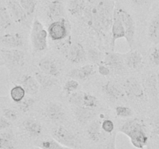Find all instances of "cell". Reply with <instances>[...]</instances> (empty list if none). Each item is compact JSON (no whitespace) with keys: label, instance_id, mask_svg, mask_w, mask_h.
Instances as JSON below:
<instances>
[{"label":"cell","instance_id":"1","mask_svg":"<svg viewBox=\"0 0 159 149\" xmlns=\"http://www.w3.org/2000/svg\"><path fill=\"white\" fill-rule=\"evenodd\" d=\"M119 131L125 134L136 148L143 149L148 146L149 137L146 131L145 125L141 120L138 118L127 120L120 126Z\"/></svg>","mask_w":159,"mask_h":149},{"label":"cell","instance_id":"2","mask_svg":"<svg viewBox=\"0 0 159 149\" xmlns=\"http://www.w3.org/2000/svg\"><path fill=\"white\" fill-rule=\"evenodd\" d=\"M48 30L44 29L41 22L37 18L34 20L31 30L30 39L33 47L35 51L41 52L48 47Z\"/></svg>","mask_w":159,"mask_h":149},{"label":"cell","instance_id":"3","mask_svg":"<svg viewBox=\"0 0 159 149\" xmlns=\"http://www.w3.org/2000/svg\"><path fill=\"white\" fill-rule=\"evenodd\" d=\"M115 4L112 0H101L96 4L98 14L104 34L111 29L115 10Z\"/></svg>","mask_w":159,"mask_h":149},{"label":"cell","instance_id":"4","mask_svg":"<svg viewBox=\"0 0 159 149\" xmlns=\"http://www.w3.org/2000/svg\"><path fill=\"white\" fill-rule=\"evenodd\" d=\"M52 137L64 147L74 149L82 148V144L79 138L64 126L54 127L52 130Z\"/></svg>","mask_w":159,"mask_h":149},{"label":"cell","instance_id":"5","mask_svg":"<svg viewBox=\"0 0 159 149\" xmlns=\"http://www.w3.org/2000/svg\"><path fill=\"white\" fill-rule=\"evenodd\" d=\"M71 26L66 19H60L53 21L48 27L49 37L54 42H60L65 40L69 36Z\"/></svg>","mask_w":159,"mask_h":149},{"label":"cell","instance_id":"6","mask_svg":"<svg viewBox=\"0 0 159 149\" xmlns=\"http://www.w3.org/2000/svg\"><path fill=\"white\" fill-rule=\"evenodd\" d=\"M119 14L122 20L125 29V39L130 50L135 47V34H136V25L134 20L128 11L122 7H117Z\"/></svg>","mask_w":159,"mask_h":149},{"label":"cell","instance_id":"7","mask_svg":"<svg viewBox=\"0 0 159 149\" xmlns=\"http://www.w3.org/2000/svg\"><path fill=\"white\" fill-rule=\"evenodd\" d=\"M65 57L73 64H81L87 60V52L79 43H70L63 49Z\"/></svg>","mask_w":159,"mask_h":149},{"label":"cell","instance_id":"8","mask_svg":"<svg viewBox=\"0 0 159 149\" xmlns=\"http://www.w3.org/2000/svg\"><path fill=\"white\" fill-rule=\"evenodd\" d=\"M124 88L127 97L134 100H141L144 99L145 91L143 84L136 78L130 77L125 80Z\"/></svg>","mask_w":159,"mask_h":149},{"label":"cell","instance_id":"9","mask_svg":"<svg viewBox=\"0 0 159 149\" xmlns=\"http://www.w3.org/2000/svg\"><path fill=\"white\" fill-rule=\"evenodd\" d=\"M83 15L85 23L92 29H93L95 32H96L99 35L105 34L103 32V29H102V25H101L96 5L86 6L83 12Z\"/></svg>","mask_w":159,"mask_h":149},{"label":"cell","instance_id":"10","mask_svg":"<svg viewBox=\"0 0 159 149\" xmlns=\"http://www.w3.org/2000/svg\"><path fill=\"white\" fill-rule=\"evenodd\" d=\"M102 91L103 94L108 99L112 101H119L126 99L127 95L124 91V86L120 85L117 82L113 81H108L102 87Z\"/></svg>","mask_w":159,"mask_h":149},{"label":"cell","instance_id":"11","mask_svg":"<svg viewBox=\"0 0 159 149\" xmlns=\"http://www.w3.org/2000/svg\"><path fill=\"white\" fill-rule=\"evenodd\" d=\"M125 29H124V24H123L122 20L119 14L117 6L115 7L114 14H113V23L111 27V47L112 50L114 49L116 42L119 39L125 38Z\"/></svg>","mask_w":159,"mask_h":149},{"label":"cell","instance_id":"12","mask_svg":"<svg viewBox=\"0 0 159 149\" xmlns=\"http://www.w3.org/2000/svg\"><path fill=\"white\" fill-rule=\"evenodd\" d=\"M44 116L52 122H61L65 118V110L61 104L50 102L45 106Z\"/></svg>","mask_w":159,"mask_h":149},{"label":"cell","instance_id":"13","mask_svg":"<svg viewBox=\"0 0 159 149\" xmlns=\"http://www.w3.org/2000/svg\"><path fill=\"white\" fill-rule=\"evenodd\" d=\"M1 54L4 60L15 66H23L25 63V53L18 48L2 49Z\"/></svg>","mask_w":159,"mask_h":149},{"label":"cell","instance_id":"14","mask_svg":"<svg viewBox=\"0 0 159 149\" xmlns=\"http://www.w3.org/2000/svg\"><path fill=\"white\" fill-rule=\"evenodd\" d=\"M102 63L110 67L112 71L115 72L123 71L126 67L123 54H120V53H106Z\"/></svg>","mask_w":159,"mask_h":149},{"label":"cell","instance_id":"15","mask_svg":"<svg viewBox=\"0 0 159 149\" xmlns=\"http://www.w3.org/2000/svg\"><path fill=\"white\" fill-rule=\"evenodd\" d=\"M142 84L145 93H147L149 97H151L153 99H158V79H157L156 73H148L144 76Z\"/></svg>","mask_w":159,"mask_h":149},{"label":"cell","instance_id":"16","mask_svg":"<svg viewBox=\"0 0 159 149\" xmlns=\"http://www.w3.org/2000/svg\"><path fill=\"white\" fill-rule=\"evenodd\" d=\"M73 113L78 123L81 125H85L94 120L96 115V109L84 106H74Z\"/></svg>","mask_w":159,"mask_h":149},{"label":"cell","instance_id":"17","mask_svg":"<svg viewBox=\"0 0 159 149\" xmlns=\"http://www.w3.org/2000/svg\"><path fill=\"white\" fill-rule=\"evenodd\" d=\"M7 6L12 20H14L16 23L23 24L26 21L28 16L27 14L17 0H9L8 2Z\"/></svg>","mask_w":159,"mask_h":149},{"label":"cell","instance_id":"18","mask_svg":"<svg viewBox=\"0 0 159 149\" xmlns=\"http://www.w3.org/2000/svg\"><path fill=\"white\" fill-rule=\"evenodd\" d=\"M23 130L30 138H37L43 133V127L41 124L32 117L26 118L22 124Z\"/></svg>","mask_w":159,"mask_h":149},{"label":"cell","instance_id":"19","mask_svg":"<svg viewBox=\"0 0 159 149\" xmlns=\"http://www.w3.org/2000/svg\"><path fill=\"white\" fill-rule=\"evenodd\" d=\"M94 73V66L93 65H85L79 68H75L67 73V76L71 79L83 81L88 79Z\"/></svg>","mask_w":159,"mask_h":149},{"label":"cell","instance_id":"20","mask_svg":"<svg viewBox=\"0 0 159 149\" xmlns=\"http://www.w3.org/2000/svg\"><path fill=\"white\" fill-rule=\"evenodd\" d=\"M126 67L131 70H137L141 67L143 64V56L138 51L130 50L126 54H123Z\"/></svg>","mask_w":159,"mask_h":149},{"label":"cell","instance_id":"21","mask_svg":"<svg viewBox=\"0 0 159 149\" xmlns=\"http://www.w3.org/2000/svg\"><path fill=\"white\" fill-rule=\"evenodd\" d=\"M103 133L105 132L102 129V121L100 119L93 120L87 127L86 133L88 138L93 142H99L102 141L103 139Z\"/></svg>","mask_w":159,"mask_h":149},{"label":"cell","instance_id":"22","mask_svg":"<svg viewBox=\"0 0 159 149\" xmlns=\"http://www.w3.org/2000/svg\"><path fill=\"white\" fill-rule=\"evenodd\" d=\"M0 43L7 48H20L24 44V40L22 34L19 33H12L1 36Z\"/></svg>","mask_w":159,"mask_h":149},{"label":"cell","instance_id":"23","mask_svg":"<svg viewBox=\"0 0 159 149\" xmlns=\"http://www.w3.org/2000/svg\"><path fill=\"white\" fill-rule=\"evenodd\" d=\"M38 67L40 68V71L45 73V74L56 78L60 75L61 71L58 65L56 63L55 61L50 58V57L42 58L39 61Z\"/></svg>","mask_w":159,"mask_h":149},{"label":"cell","instance_id":"24","mask_svg":"<svg viewBox=\"0 0 159 149\" xmlns=\"http://www.w3.org/2000/svg\"><path fill=\"white\" fill-rule=\"evenodd\" d=\"M65 10L63 3L59 0H53L48 5L47 16L51 21H56L63 18Z\"/></svg>","mask_w":159,"mask_h":149},{"label":"cell","instance_id":"25","mask_svg":"<svg viewBox=\"0 0 159 149\" xmlns=\"http://www.w3.org/2000/svg\"><path fill=\"white\" fill-rule=\"evenodd\" d=\"M20 85L23 87L26 94L29 96L36 95L39 92L40 85L35 77L31 74H25L20 81Z\"/></svg>","mask_w":159,"mask_h":149},{"label":"cell","instance_id":"26","mask_svg":"<svg viewBox=\"0 0 159 149\" xmlns=\"http://www.w3.org/2000/svg\"><path fill=\"white\" fill-rule=\"evenodd\" d=\"M16 141L10 130L0 132V149H15Z\"/></svg>","mask_w":159,"mask_h":149},{"label":"cell","instance_id":"27","mask_svg":"<svg viewBox=\"0 0 159 149\" xmlns=\"http://www.w3.org/2000/svg\"><path fill=\"white\" fill-rule=\"evenodd\" d=\"M35 78L38 82L40 86L45 89L52 88L53 86L57 84V79H56V77L47 74L40 71H37L35 73Z\"/></svg>","mask_w":159,"mask_h":149},{"label":"cell","instance_id":"28","mask_svg":"<svg viewBox=\"0 0 159 149\" xmlns=\"http://www.w3.org/2000/svg\"><path fill=\"white\" fill-rule=\"evenodd\" d=\"M148 35L153 43H159V14L155 16L151 21Z\"/></svg>","mask_w":159,"mask_h":149},{"label":"cell","instance_id":"29","mask_svg":"<svg viewBox=\"0 0 159 149\" xmlns=\"http://www.w3.org/2000/svg\"><path fill=\"white\" fill-rule=\"evenodd\" d=\"M86 7L85 0H68V9L73 16H79L83 13Z\"/></svg>","mask_w":159,"mask_h":149},{"label":"cell","instance_id":"30","mask_svg":"<svg viewBox=\"0 0 159 149\" xmlns=\"http://www.w3.org/2000/svg\"><path fill=\"white\" fill-rule=\"evenodd\" d=\"M12 19L8 8L0 6V29H6L12 26Z\"/></svg>","mask_w":159,"mask_h":149},{"label":"cell","instance_id":"31","mask_svg":"<svg viewBox=\"0 0 159 149\" xmlns=\"http://www.w3.org/2000/svg\"><path fill=\"white\" fill-rule=\"evenodd\" d=\"M26 91L21 85H16L12 87L10 90V96L15 103L20 102L26 96Z\"/></svg>","mask_w":159,"mask_h":149},{"label":"cell","instance_id":"32","mask_svg":"<svg viewBox=\"0 0 159 149\" xmlns=\"http://www.w3.org/2000/svg\"><path fill=\"white\" fill-rule=\"evenodd\" d=\"M35 102L36 101L34 98L26 96L23 100H21L20 102H17L16 104L17 109L20 111L23 112V113H26V112L30 111L32 109Z\"/></svg>","mask_w":159,"mask_h":149},{"label":"cell","instance_id":"33","mask_svg":"<svg viewBox=\"0 0 159 149\" xmlns=\"http://www.w3.org/2000/svg\"><path fill=\"white\" fill-rule=\"evenodd\" d=\"M85 92H74L70 94L68 97V102L74 106H83V100Z\"/></svg>","mask_w":159,"mask_h":149},{"label":"cell","instance_id":"34","mask_svg":"<svg viewBox=\"0 0 159 149\" xmlns=\"http://www.w3.org/2000/svg\"><path fill=\"white\" fill-rule=\"evenodd\" d=\"M20 6L23 8L28 16L34 13L37 6V0H17Z\"/></svg>","mask_w":159,"mask_h":149},{"label":"cell","instance_id":"35","mask_svg":"<svg viewBox=\"0 0 159 149\" xmlns=\"http://www.w3.org/2000/svg\"><path fill=\"white\" fill-rule=\"evenodd\" d=\"M87 57L93 63H102L104 56L99 50L96 48H91L87 51Z\"/></svg>","mask_w":159,"mask_h":149},{"label":"cell","instance_id":"36","mask_svg":"<svg viewBox=\"0 0 159 149\" xmlns=\"http://www.w3.org/2000/svg\"><path fill=\"white\" fill-rule=\"evenodd\" d=\"M99 106V100L93 94L89 93H85L83 100V106L88 107V108L96 109Z\"/></svg>","mask_w":159,"mask_h":149},{"label":"cell","instance_id":"37","mask_svg":"<svg viewBox=\"0 0 159 149\" xmlns=\"http://www.w3.org/2000/svg\"><path fill=\"white\" fill-rule=\"evenodd\" d=\"M38 147L40 149H63L64 146L53 138L52 140H46L40 143Z\"/></svg>","mask_w":159,"mask_h":149},{"label":"cell","instance_id":"38","mask_svg":"<svg viewBox=\"0 0 159 149\" xmlns=\"http://www.w3.org/2000/svg\"><path fill=\"white\" fill-rule=\"evenodd\" d=\"M116 116L122 118L130 117L133 115V110L128 106H117L115 109Z\"/></svg>","mask_w":159,"mask_h":149},{"label":"cell","instance_id":"39","mask_svg":"<svg viewBox=\"0 0 159 149\" xmlns=\"http://www.w3.org/2000/svg\"><path fill=\"white\" fill-rule=\"evenodd\" d=\"M79 83L77 80L70 79L64 84L63 89L68 94H71L72 93L75 92L79 88Z\"/></svg>","mask_w":159,"mask_h":149},{"label":"cell","instance_id":"40","mask_svg":"<svg viewBox=\"0 0 159 149\" xmlns=\"http://www.w3.org/2000/svg\"><path fill=\"white\" fill-rule=\"evenodd\" d=\"M3 116L10 121H14L18 118V113L16 110L11 108H4L2 110Z\"/></svg>","mask_w":159,"mask_h":149},{"label":"cell","instance_id":"41","mask_svg":"<svg viewBox=\"0 0 159 149\" xmlns=\"http://www.w3.org/2000/svg\"><path fill=\"white\" fill-rule=\"evenodd\" d=\"M102 129L106 133H111L114 130V124L110 119L104 120L102 122Z\"/></svg>","mask_w":159,"mask_h":149},{"label":"cell","instance_id":"42","mask_svg":"<svg viewBox=\"0 0 159 149\" xmlns=\"http://www.w3.org/2000/svg\"><path fill=\"white\" fill-rule=\"evenodd\" d=\"M98 71H99V73L101 74V75L108 76L111 74L112 70L110 67L106 65L105 64L101 63L99 64V67H98Z\"/></svg>","mask_w":159,"mask_h":149},{"label":"cell","instance_id":"43","mask_svg":"<svg viewBox=\"0 0 159 149\" xmlns=\"http://www.w3.org/2000/svg\"><path fill=\"white\" fill-rule=\"evenodd\" d=\"M150 59L152 64L159 66V48H155L150 54Z\"/></svg>","mask_w":159,"mask_h":149},{"label":"cell","instance_id":"44","mask_svg":"<svg viewBox=\"0 0 159 149\" xmlns=\"http://www.w3.org/2000/svg\"><path fill=\"white\" fill-rule=\"evenodd\" d=\"M12 121L8 120L4 116L0 117V130H5L9 129L12 126Z\"/></svg>","mask_w":159,"mask_h":149},{"label":"cell","instance_id":"45","mask_svg":"<svg viewBox=\"0 0 159 149\" xmlns=\"http://www.w3.org/2000/svg\"><path fill=\"white\" fill-rule=\"evenodd\" d=\"M102 149H116V137L113 136V138L110 139V141L104 146Z\"/></svg>","mask_w":159,"mask_h":149},{"label":"cell","instance_id":"46","mask_svg":"<svg viewBox=\"0 0 159 149\" xmlns=\"http://www.w3.org/2000/svg\"><path fill=\"white\" fill-rule=\"evenodd\" d=\"M154 133H156L157 135H159V115L157 116V117L155 118V120H154Z\"/></svg>","mask_w":159,"mask_h":149},{"label":"cell","instance_id":"47","mask_svg":"<svg viewBox=\"0 0 159 149\" xmlns=\"http://www.w3.org/2000/svg\"><path fill=\"white\" fill-rule=\"evenodd\" d=\"M130 1H131L134 4L136 5V6H143V5L145 4L148 2V0H130Z\"/></svg>","mask_w":159,"mask_h":149},{"label":"cell","instance_id":"48","mask_svg":"<svg viewBox=\"0 0 159 149\" xmlns=\"http://www.w3.org/2000/svg\"><path fill=\"white\" fill-rule=\"evenodd\" d=\"M157 79H158V99H159V73L157 74Z\"/></svg>","mask_w":159,"mask_h":149},{"label":"cell","instance_id":"49","mask_svg":"<svg viewBox=\"0 0 159 149\" xmlns=\"http://www.w3.org/2000/svg\"><path fill=\"white\" fill-rule=\"evenodd\" d=\"M63 149H74V148H71V147H64Z\"/></svg>","mask_w":159,"mask_h":149},{"label":"cell","instance_id":"50","mask_svg":"<svg viewBox=\"0 0 159 149\" xmlns=\"http://www.w3.org/2000/svg\"><path fill=\"white\" fill-rule=\"evenodd\" d=\"M147 149H152V147H150V146L148 145V146H147Z\"/></svg>","mask_w":159,"mask_h":149},{"label":"cell","instance_id":"51","mask_svg":"<svg viewBox=\"0 0 159 149\" xmlns=\"http://www.w3.org/2000/svg\"><path fill=\"white\" fill-rule=\"evenodd\" d=\"M152 1H156V0H152Z\"/></svg>","mask_w":159,"mask_h":149}]
</instances>
